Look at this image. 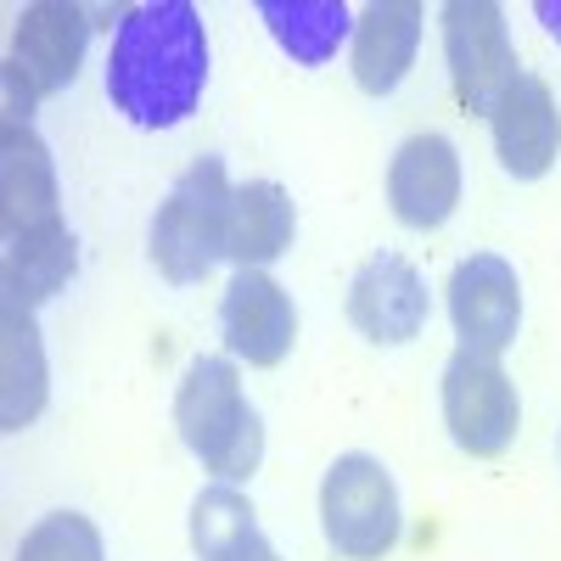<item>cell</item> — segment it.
I'll return each mask as SVG.
<instances>
[{
  "instance_id": "6da1fadb",
  "label": "cell",
  "mask_w": 561,
  "mask_h": 561,
  "mask_svg": "<svg viewBox=\"0 0 561 561\" xmlns=\"http://www.w3.org/2000/svg\"><path fill=\"white\" fill-rule=\"evenodd\" d=\"M208 84V28L192 0H147L124 12L107 57V102L140 129H174Z\"/></svg>"
},
{
  "instance_id": "7a4b0ae2",
  "label": "cell",
  "mask_w": 561,
  "mask_h": 561,
  "mask_svg": "<svg viewBox=\"0 0 561 561\" xmlns=\"http://www.w3.org/2000/svg\"><path fill=\"white\" fill-rule=\"evenodd\" d=\"M174 427L203 460V472H214L219 483H242L259 472L264 460V427L259 410L248 404V388L237 377V365L203 354L185 365L180 393H174Z\"/></svg>"
},
{
  "instance_id": "3957f363",
  "label": "cell",
  "mask_w": 561,
  "mask_h": 561,
  "mask_svg": "<svg viewBox=\"0 0 561 561\" xmlns=\"http://www.w3.org/2000/svg\"><path fill=\"white\" fill-rule=\"evenodd\" d=\"M230 180L219 158H197L174 180L169 203L152 219V264L163 270V280L192 287L203 280L219 259H225V230H230Z\"/></svg>"
},
{
  "instance_id": "277c9868",
  "label": "cell",
  "mask_w": 561,
  "mask_h": 561,
  "mask_svg": "<svg viewBox=\"0 0 561 561\" xmlns=\"http://www.w3.org/2000/svg\"><path fill=\"white\" fill-rule=\"evenodd\" d=\"M320 528L343 561H382L399 545V489L382 460L337 455L320 483Z\"/></svg>"
},
{
  "instance_id": "5b68a950",
  "label": "cell",
  "mask_w": 561,
  "mask_h": 561,
  "mask_svg": "<svg viewBox=\"0 0 561 561\" xmlns=\"http://www.w3.org/2000/svg\"><path fill=\"white\" fill-rule=\"evenodd\" d=\"M444 57H449V79H455V102L483 118L523 73L505 12L494 0H449L444 7Z\"/></svg>"
},
{
  "instance_id": "8992f818",
  "label": "cell",
  "mask_w": 561,
  "mask_h": 561,
  "mask_svg": "<svg viewBox=\"0 0 561 561\" xmlns=\"http://www.w3.org/2000/svg\"><path fill=\"white\" fill-rule=\"evenodd\" d=\"M444 421H449V438L466 455H478V460L505 455L517 427H523L517 382H511L489 354L460 348L444 365Z\"/></svg>"
},
{
  "instance_id": "52a82bcc",
  "label": "cell",
  "mask_w": 561,
  "mask_h": 561,
  "mask_svg": "<svg viewBox=\"0 0 561 561\" xmlns=\"http://www.w3.org/2000/svg\"><path fill=\"white\" fill-rule=\"evenodd\" d=\"M449 320H455V337L460 348L472 354H505L517 343V325H523V280L500 253H472L460 259L449 275Z\"/></svg>"
},
{
  "instance_id": "ba28073f",
  "label": "cell",
  "mask_w": 561,
  "mask_h": 561,
  "mask_svg": "<svg viewBox=\"0 0 561 561\" xmlns=\"http://www.w3.org/2000/svg\"><path fill=\"white\" fill-rule=\"evenodd\" d=\"M427 314H433L427 280H421V270L399 253L365 259L359 275L348 280V320L370 343H410V337H421Z\"/></svg>"
},
{
  "instance_id": "9c48e42d",
  "label": "cell",
  "mask_w": 561,
  "mask_h": 561,
  "mask_svg": "<svg viewBox=\"0 0 561 561\" xmlns=\"http://www.w3.org/2000/svg\"><path fill=\"white\" fill-rule=\"evenodd\" d=\"M219 325H225V348L248 359V365H280L298 337V309L287 298L280 280H270L264 270H237L219 304Z\"/></svg>"
},
{
  "instance_id": "30bf717a",
  "label": "cell",
  "mask_w": 561,
  "mask_h": 561,
  "mask_svg": "<svg viewBox=\"0 0 561 561\" xmlns=\"http://www.w3.org/2000/svg\"><path fill=\"white\" fill-rule=\"evenodd\" d=\"M388 203L410 230H438L460 203V152L444 135H410L388 163Z\"/></svg>"
},
{
  "instance_id": "8fae6325",
  "label": "cell",
  "mask_w": 561,
  "mask_h": 561,
  "mask_svg": "<svg viewBox=\"0 0 561 561\" xmlns=\"http://www.w3.org/2000/svg\"><path fill=\"white\" fill-rule=\"evenodd\" d=\"M90 45V12L68 7V0H34L23 7L18 28H12V62L28 73V84L39 96H57L73 84L79 62Z\"/></svg>"
},
{
  "instance_id": "7c38bea8",
  "label": "cell",
  "mask_w": 561,
  "mask_h": 561,
  "mask_svg": "<svg viewBox=\"0 0 561 561\" xmlns=\"http://www.w3.org/2000/svg\"><path fill=\"white\" fill-rule=\"evenodd\" d=\"M489 129H494V152H500L505 174L539 180L561 152V113H556L550 84L539 73H517V84L494 102Z\"/></svg>"
},
{
  "instance_id": "4fadbf2b",
  "label": "cell",
  "mask_w": 561,
  "mask_h": 561,
  "mask_svg": "<svg viewBox=\"0 0 561 561\" xmlns=\"http://www.w3.org/2000/svg\"><path fill=\"white\" fill-rule=\"evenodd\" d=\"M57 169L34 124H0V225L7 237L57 225Z\"/></svg>"
},
{
  "instance_id": "5bb4252c",
  "label": "cell",
  "mask_w": 561,
  "mask_h": 561,
  "mask_svg": "<svg viewBox=\"0 0 561 561\" xmlns=\"http://www.w3.org/2000/svg\"><path fill=\"white\" fill-rule=\"evenodd\" d=\"M421 45V7L415 0H377L354 23V84L365 96H393Z\"/></svg>"
},
{
  "instance_id": "9a60e30c",
  "label": "cell",
  "mask_w": 561,
  "mask_h": 561,
  "mask_svg": "<svg viewBox=\"0 0 561 561\" xmlns=\"http://www.w3.org/2000/svg\"><path fill=\"white\" fill-rule=\"evenodd\" d=\"M293 197L280 192L275 180H248L230 197V230H225V259L237 270H264L270 259H280L293 248Z\"/></svg>"
},
{
  "instance_id": "2e32d148",
  "label": "cell",
  "mask_w": 561,
  "mask_h": 561,
  "mask_svg": "<svg viewBox=\"0 0 561 561\" xmlns=\"http://www.w3.org/2000/svg\"><path fill=\"white\" fill-rule=\"evenodd\" d=\"M192 545L203 561H280L275 545L259 534L248 494H237L230 483H214L192 500Z\"/></svg>"
},
{
  "instance_id": "e0dca14e",
  "label": "cell",
  "mask_w": 561,
  "mask_h": 561,
  "mask_svg": "<svg viewBox=\"0 0 561 561\" xmlns=\"http://www.w3.org/2000/svg\"><path fill=\"white\" fill-rule=\"evenodd\" d=\"M79 253H73V237L68 225H45V230H28V237H7V264H0V280H7V304H23V309H39L45 298H57L68 287Z\"/></svg>"
},
{
  "instance_id": "ac0fdd59",
  "label": "cell",
  "mask_w": 561,
  "mask_h": 561,
  "mask_svg": "<svg viewBox=\"0 0 561 561\" xmlns=\"http://www.w3.org/2000/svg\"><path fill=\"white\" fill-rule=\"evenodd\" d=\"M259 18L270 23L275 45L304 68H320L337 57V45L354 34V12L343 0H259Z\"/></svg>"
},
{
  "instance_id": "d6986e66",
  "label": "cell",
  "mask_w": 561,
  "mask_h": 561,
  "mask_svg": "<svg viewBox=\"0 0 561 561\" xmlns=\"http://www.w3.org/2000/svg\"><path fill=\"white\" fill-rule=\"evenodd\" d=\"M0 325H7V365H0L7 393H0V421H7V433H23L45 410V354H39V332H34V309L0 304Z\"/></svg>"
},
{
  "instance_id": "ffe728a7",
  "label": "cell",
  "mask_w": 561,
  "mask_h": 561,
  "mask_svg": "<svg viewBox=\"0 0 561 561\" xmlns=\"http://www.w3.org/2000/svg\"><path fill=\"white\" fill-rule=\"evenodd\" d=\"M12 561H102V534L79 511H51L23 534Z\"/></svg>"
},
{
  "instance_id": "44dd1931",
  "label": "cell",
  "mask_w": 561,
  "mask_h": 561,
  "mask_svg": "<svg viewBox=\"0 0 561 561\" xmlns=\"http://www.w3.org/2000/svg\"><path fill=\"white\" fill-rule=\"evenodd\" d=\"M34 102H39V90L28 84V73L18 62H7V124H28Z\"/></svg>"
},
{
  "instance_id": "7402d4cb",
  "label": "cell",
  "mask_w": 561,
  "mask_h": 561,
  "mask_svg": "<svg viewBox=\"0 0 561 561\" xmlns=\"http://www.w3.org/2000/svg\"><path fill=\"white\" fill-rule=\"evenodd\" d=\"M534 12H539V23H545V28H550V34L561 39V0H539Z\"/></svg>"
}]
</instances>
